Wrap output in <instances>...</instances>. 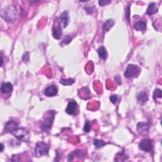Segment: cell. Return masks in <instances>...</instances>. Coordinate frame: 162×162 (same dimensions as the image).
<instances>
[{"instance_id":"obj_5","label":"cell","mask_w":162,"mask_h":162,"mask_svg":"<svg viewBox=\"0 0 162 162\" xmlns=\"http://www.w3.org/2000/svg\"><path fill=\"white\" fill-rule=\"evenodd\" d=\"M77 103L74 100H71L68 102L66 108V112L69 115H75L77 110Z\"/></svg>"},{"instance_id":"obj_7","label":"cell","mask_w":162,"mask_h":162,"mask_svg":"<svg viewBox=\"0 0 162 162\" xmlns=\"http://www.w3.org/2000/svg\"><path fill=\"white\" fill-rule=\"evenodd\" d=\"M149 127L147 123L139 122L137 125V131L141 135H145L149 131Z\"/></svg>"},{"instance_id":"obj_29","label":"cell","mask_w":162,"mask_h":162,"mask_svg":"<svg viewBox=\"0 0 162 162\" xmlns=\"http://www.w3.org/2000/svg\"><path fill=\"white\" fill-rule=\"evenodd\" d=\"M115 80L116 82L118 83V84H119L120 85L122 82H121V79H120V77L119 76H115Z\"/></svg>"},{"instance_id":"obj_13","label":"cell","mask_w":162,"mask_h":162,"mask_svg":"<svg viewBox=\"0 0 162 162\" xmlns=\"http://www.w3.org/2000/svg\"><path fill=\"white\" fill-rule=\"evenodd\" d=\"M137 100L139 103L143 105L148 100V97H147V94L146 92L141 91L138 94L137 96Z\"/></svg>"},{"instance_id":"obj_6","label":"cell","mask_w":162,"mask_h":162,"mask_svg":"<svg viewBox=\"0 0 162 162\" xmlns=\"http://www.w3.org/2000/svg\"><path fill=\"white\" fill-rule=\"evenodd\" d=\"M53 119H54V116L52 117H49L46 118V119L42 122L40 127L44 131H48L51 128L52 124L53 122Z\"/></svg>"},{"instance_id":"obj_23","label":"cell","mask_w":162,"mask_h":162,"mask_svg":"<svg viewBox=\"0 0 162 162\" xmlns=\"http://www.w3.org/2000/svg\"><path fill=\"white\" fill-rule=\"evenodd\" d=\"M72 39V37H71L70 36H69V35H68V36H65V37H64V39H63V42L65 44H68L69 43H70V42H71Z\"/></svg>"},{"instance_id":"obj_25","label":"cell","mask_w":162,"mask_h":162,"mask_svg":"<svg viewBox=\"0 0 162 162\" xmlns=\"http://www.w3.org/2000/svg\"><path fill=\"white\" fill-rule=\"evenodd\" d=\"M86 12L88 14H92L94 13V8L91 7H87L85 8Z\"/></svg>"},{"instance_id":"obj_10","label":"cell","mask_w":162,"mask_h":162,"mask_svg":"<svg viewBox=\"0 0 162 162\" xmlns=\"http://www.w3.org/2000/svg\"><path fill=\"white\" fill-rule=\"evenodd\" d=\"M13 91V86L10 82H4L1 86V92L3 94H9Z\"/></svg>"},{"instance_id":"obj_1","label":"cell","mask_w":162,"mask_h":162,"mask_svg":"<svg viewBox=\"0 0 162 162\" xmlns=\"http://www.w3.org/2000/svg\"><path fill=\"white\" fill-rule=\"evenodd\" d=\"M11 133L20 141L26 143V142L29 140L30 133L24 127H20V128L17 127Z\"/></svg>"},{"instance_id":"obj_16","label":"cell","mask_w":162,"mask_h":162,"mask_svg":"<svg viewBox=\"0 0 162 162\" xmlns=\"http://www.w3.org/2000/svg\"><path fill=\"white\" fill-rule=\"evenodd\" d=\"M134 29L137 31H144L146 29V22L145 21H139L134 24Z\"/></svg>"},{"instance_id":"obj_17","label":"cell","mask_w":162,"mask_h":162,"mask_svg":"<svg viewBox=\"0 0 162 162\" xmlns=\"http://www.w3.org/2000/svg\"><path fill=\"white\" fill-rule=\"evenodd\" d=\"M98 53L99 54V57L101 60H105L107 57V52L106 49L104 46H101V47L98 49Z\"/></svg>"},{"instance_id":"obj_31","label":"cell","mask_w":162,"mask_h":162,"mask_svg":"<svg viewBox=\"0 0 162 162\" xmlns=\"http://www.w3.org/2000/svg\"><path fill=\"white\" fill-rule=\"evenodd\" d=\"M3 58H2V56H1V66H2V65H3Z\"/></svg>"},{"instance_id":"obj_15","label":"cell","mask_w":162,"mask_h":162,"mask_svg":"<svg viewBox=\"0 0 162 162\" xmlns=\"http://www.w3.org/2000/svg\"><path fill=\"white\" fill-rule=\"evenodd\" d=\"M157 11H158V8H157L156 4L155 3H152L149 4L146 13L148 15H153V14H155V13H157Z\"/></svg>"},{"instance_id":"obj_27","label":"cell","mask_w":162,"mask_h":162,"mask_svg":"<svg viewBox=\"0 0 162 162\" xmlns=\"http://www.w3.org/2000/svg\"><path fill=\"white\" fill-rule=\"evenodd\" d=\"M29 60V53L27 52L24 54V56H23V61L24 62H27Z\"/></svg>"},{"instance_id":"obj_18","label":"cell","mask_w":162,"mask_h":162,"mask_svg":"<svg viewBox=\"0 0 162 162\" xmlns=\"http://www.w3.org/2000/svg\"><path fill=\"white\" fill-rule=\"evenodd\" d=\"M74 80L72 79H61L60 80V83L63 86H70L72 84L74 83Z\"/></svg>"},{"instance_id":"obj_24","label":"cell","mask_w":162,"mask_h":162,"mask_svg":"<svg viewBox=\"0 0 162 162\" xmlns=\"http://www.w3.org/2000/svg\"><path fill=\"white\" fill-rule=\"evenodd\" d=\"M110 3L111 1H110V0H101V1H99V5L101 6V7H104V6Z\"/></svg>"},{"instance_id":"obj_19","label":"cell","mask_w":162,"mask_h":162,"mask_svg":"<svg viewBox=\"0 0 162 162\" xmlns=\"http://www.w3.org/2000/svg\"><path fill=\"white\" fill-rule=\"evenodd\" d=\"M93 143L94 144V146H96L97 148H100V147H103V146H105L106 144L105 142H104L102 140H99V139H94L93 141Z\"/></svg>"},{"instance_id":"obj_20","label":"cell","mask_w":162,"mask_h":162,"mask_svg":"<svg viewBox=\"0 0 162 162\" xmlns=\"http://www.w3.org/2000/svg\"><path fill=\"white\" fill-rule=\"evenodd\" d=\"M158 98H161V90L159 89H156L155 91L154 94H153V98H154V100H156Z\"/></svg>"},{"instance_id":"obj_8","label":"cell","mask_w":162,"mask_h":162,"mask_svg":"<svg viewBox=\"0 0 162 162\" xmlns=\"http://www.w3.org/2000/svg\"><path fill=\"white\" fill-rule=\"evenodd\" d=\"M59 21L60 22V25H62L63 28H65L68 25L69 22V16L67 11H64L61 13L59 17Z\"/></svg>"},{"instance_id":"obj_22","label":"cell","mask_w":162,"mask_h":162,"mask_svg":"<svg viewBox=\"0 0 162 162\" xmlns=\"http://www.w3.org/2000/svg\"><path fill=\"white\" fill-rule=\"evenodd\" d=\"M74 153L78 157L80 158H83L85 156L84 152L82 151V150H80V149H78V150H77V151H74Z\"/></svg>"},{"instance_id":"obj_11","label":"cell","mask_w":162,"mask_h":162,"mask_svg":"<svg viewBox=\"0 0 162 162\" xmlns=\"http://www.w3.org/2000/svg\"><path fill=\"white\" fill-rule=\"evenodd\" d=\"M62 35V31L61 25L58 23V25H54L53 27V36L54 39H59Z\"/></svg>"},{"instance_id":"obj_28","label":"cell","mask_w":162,"mask_h":162,"mask_svg":"<svg viewBox=\"0 0 162 162\" xmlns=\"http://www.w3.org/2000/svg\"><path fill=\"white\" fill-rule=\"evenodd\" d=\"M126 19H127L128 21H129V18H130V7H128V8H127L126 10Z\"/></svg>"},{"instance_id":"obj_12","label":"cell","mask_w":162,"mask_h":162,"mask_svg":"<svg viewBox=\"0 0 162 162\" xmlns=\"http://www.w3.org/2000/svg\"><path fill=\"white\" fill-rule=\"evenodd\" d=\"M18 127V123L15 121H9L5 127V131L7 132H11Z\"/></svg>"},{"instance_id":"obj_14","label":"cell","mask_w":162,"mask_h":162,"mask_svg":"<svg viewBox=\"0 0 162 162\" xmlns=\"http://www.w3.org/2000/svg\"><path fill=\"white\" fill-rule=\"evenodd\" d=\"M115 22L114 20L112 19H108L106 20L103 25V30L105 32H108L110 29L113 27V25H114Z\"/></svg>"},{"instance_id":"obj_30","label":"cell","mask_w":162,"mask_h":162,"mask_svg":"<svg viewBox=\"0 0 162 162\" xmlns=\"http://www.w3.org/2000/svg\"><path fill=\"white\" fill-rule=\"evenodd\" d=\"M1 151L2 152L3 151V148H4V146H3V144L2 143L1 144Z\"/></svg>"},{"instance_id":"obj_2","label":"cell","mask_w":162,"mask_h":162,"mask_svg":"<svg viewBox=\"0 0 162 162\" xmlns=\"http://www.w3.org/2000/svg\"><path fill=\"white\" fill-rule=\"evenodd\" d=\"M49 151V147L47 144L43 142H38L36 144L34 152L37 157H40L42 156L47 155Z\"/></svg>"},{"instance_id":"obj_9","label":"cell","mask_w":162,"mask_h":162,"mask_svg":"<svg viewBox=\"0 0 162 162\" xmlns=\"http://www.w3.org/2000/svg\"><path fill=\"white\" fill-rule=\"evenodd\" d=\"M57 93H58V89L56 86L54 85H51L48 86V88H46L45 89V90L44 91V95L48 97L56 96Z\"/></svg>"},{"instance_id":"obj_26","label":"cell","mask_w":162,"mask_h":162,"mask_svg":"<svg viewBox=\"0 0 162 162\" xmlns=\"http://www.w3.org/2000/svg\"><path fill=\"white\" fill-rule=\"evenodd\" d=\"M110 101H112V103L116 104L118 101V96L117 95H113V96H110Z\"/></svg>"},{"instance_id":"obj_3","label":"cell","mask_w":162,"mask_h":162,"mask_svg":"<svg viewBox=\"0 0 162 162\" xmlns=\"http://www.w3.org/2000/svg\"><path fill=\"white\" fill-rule=\"evenodd\" d=\"M139 147L144 151H151L153 148L152 141L151 139H144L139 144Z\"/></svg>"},{"instance_id":"obj_4","label":"cell","mask_w":162,"mask_h":162,"mask_svg":"<svg viewBox=\"0 0 162 162\" xmlns=\"http://www.w3.org/2000/svg\"><path fill=\"white\" fill-rule=\"evenodd\" d=\"M139 71V69L137 65L130 64L127 66L125 73H124V76L127 78L132 77V76L137 75V72Z\"/></svg>"},{"instance_id":"obj_21","label":"cell","mask_w":162,"mask_h":162,"mask_svg":"<svg viewBox=\"0 0 162 162\" xmlns=\"http://www.w3.org/2000/svg\"><path fill=\"white\" fill-rule=\"evenodd\" d=\"M91 131V124L89 121H86V123L84 127V131L85 132H89Z\"/></svg>"}]
</instances>
